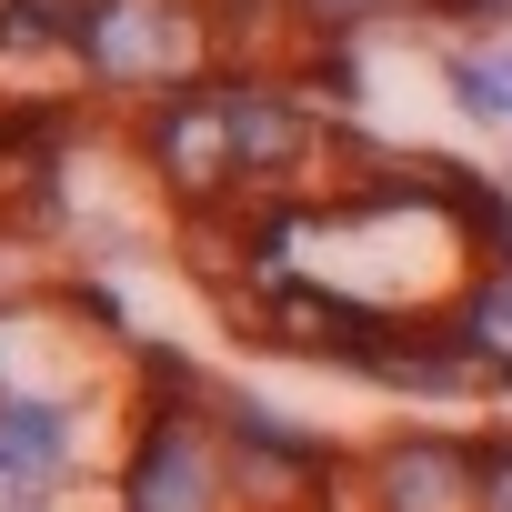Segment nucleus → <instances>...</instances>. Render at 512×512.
<instances>
[{"label":"nucleus","instance_id":"1","mask_svg":"<svg viewBox=\"0 0 512 512\" xmlns=\"http://www.w3.org/2000/svg\"><path fill=\"white\" fill-rule=\"evenodd\" d=\"M71 51H81L91 81H111V91H161V81H191L201 21L181 11V0H91Z\"/></svg>","mask_w":512,"mask_h":512},{"label":"nucleus","instance_id":"2","mask_svg":"<svg viewBox=\"0 0 512 512\" xmlns=\"http://www.w3.org/2000/svg\"><path fill=\"white\" fill-rule=\"evenodd\" d=\"M151 161L181 201H221L241 181V141H231V101L221 91H181L151 111Z\"/></svg>","mask_w":512,"mask_h":512},{"label":"nucleus","instance_id":"3","mask_svg":"<svg viewBox=\"0 0 512 512\" xmlns=\"http://www.w3.org/2000/svg\"><path fill=\"white\" fill-rule=\"evenodd\" d=\"M231 502V452L201 422H151L131 462V512H221Z\"/></svg>","mask_w":512,"mask_h":512},{"label":"nucleus","instance_id":"4","mask_svg":"<svg viewBox=\"0 0 512 512\" xmlns=\"http://www.w3.org/2000/svg\"><path fill=\"white\" fill-rule=\"evenodd\" d=\"M372 502L382 512H472L482 502V452H462V442H392L382 472H372Z\"/></svg>","mask_w":512,"mask_h":512},{"label":"nucleus","instance_id":"5","mask_svg":"<svg viewBox=\"0 0 512 512\" xmlns=\"http://www.w3.org/2000/svg\"><path fill=\"white\" fill-rule=\"evenodd\" d=\"M452 342H462L472 372L512 382V251H502V262H482V272L462 282V302H452Z\"/></svg>","mask_w":512,"mask_h":512},{"label":"nucleus","instance_id":"6","mask_svg":"<svg viewBox=\"0 0 512 512\" xmlns=\"http://www.w3.org/2000/svg\"><path fill=\"white\" fill-rule=\"evenodd\" d=\"M231 101V141H241V181H282L312 161V121L292 101H262V91H221Z\"/></svg>","mask_w":512,"mask_h":512},{"label":"nucleus","instance_id":"7","mask_svg":"<svg viewBox=\"0 0 512 512\" xmlns=\"http://www.w3.org/2000/svg\"><path fill=\"white\" fill-rule=\"evenodd\" d=\"M61 462V412L51 402H0V482H41Z\"/></svg>","mask_w":512,"mask_h":512},{"label":"nucleus","instance_id":"8","mask_svg":"<svg viewBox=\"0 0 512 512\" xmlns=\"http://www.w3.org/2000/svg\"><path fill=\"white\" fill-rule=\"evenodd\" d=\"M472 512H512V442L482 452V502H472Z\"/></svg>","mask_w":512,"mask_h":512},{"label":"nucleus","instance_id":"9","mask_svg":"<svg viewBox=\"0 0 512 512\" xmlns=\"http://www.w3.org/2000/svg\"><path fill=\"white\" fill-rule=\"evenodd\" d=\"M302 11H312L322 31H352V21H372V11H382V0H302Z\"/></svg>","mask_w":512,"mask_h":512},{"label":"nucleus","instance_id":"10","mask_svg":"<svg viewBox=\"0 0 512 512\" xmlns=\"http://www.w3.org/2000/svg\"><path fill=\"white\" fill-rule=\"evenodd\" d=\"M11 11H21V0H0V31H11Z\"/></svg>","mask_w":512,"mask_h":512},{"label":"nucleus","instance_id":"11","mask_svg":"<svg viewBox=\"0 0 512 512\" xmlns=\"http://www.w3.org/2000/svg\"><path fill=\"white\" fill-rule=\"evenodd\" d=\"M482 11H512V0H482Z\"/></svg>","mask_w":512,"mask_h":512},{"label":"nucleus","instance_id":"12","mask_svg":"<svg viewBox=\"0 0 512 512\" xmlns=\"http://www.w3.org/2000/svg\"><path fill=\"white\" fill-rule=\"evenodd\" d=\"M241 11H251V0H241Z\"/></svg>","mask_w":512,"mask_h":512}]
</instances>
